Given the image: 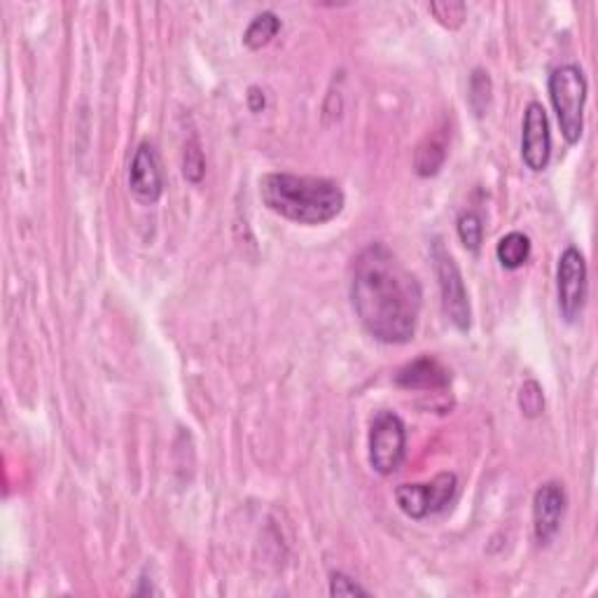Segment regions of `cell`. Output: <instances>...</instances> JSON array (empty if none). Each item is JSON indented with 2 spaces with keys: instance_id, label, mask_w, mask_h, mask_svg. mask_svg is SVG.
Returning <instances> with one entry per match:
<instances>
[{
  "instance_id": "cell-1",
  "label": "cell",
  "mask_w": 598,
  "mask_h": 598,
  "mask_svg": "<svg viewBox=\"0 0 598 598\" xmlns=\"http://www.w3.org/2000/svg\"><path fill=\"white\" fill-rule=\"evenodd\" d=\"M421 284L386 243H372L353 262L351 302L365 330L384 344L414 340Z\"/></svg>"
},
{
  "instance_id": "cell-2",
  "label": "cell",
  "mask_w": 598,
  "mask_h": 598,
  "mask_svg": "<svg viewBox=\"0 0 598 598\" xmlns=\"http://www.w3.org/2000/svg\"><path fill=\"white\" fill-rule=\"evenodd\" d=\"M259 199L276 215L299 224H325L344 211L342 187L328 178L267 174L259 178Z\"/></svg>"
},
{
  "instance_id": "cell-3",
  "label": "cell",
  "mask_w": 598,
  "mask_h": 598,
  "mask_svg": "<svg viewBox=\"0 0 598 598\" xmlns=\"http://www.w3.org/2000/svg\"><path fill=\"white\" fill-rule=\"evenodd\" d=\"M550 99L564 139L575 145L585 131V103H587V78L583 68L573 64L558 66L550 75Z\"/></svg>"
},
{
  "instance_id": "cell-4",
  "label": "cell",
  "mask_w": 598,
  "mask_h": 598,
  "mask_svg": "<svg viewBox=\"0 0 598 598\" xmlns=\"http://www.w3.org/2000/svg\"><path fill=\"white\" fill-rule=\"evenodd\" d=\"M433 259H435L438 286L442 295V309L449 321L456 325V330L467 332L473 323V311H470V297H467L465 280L456 265V259L446 253V248L440 241L433 243Z\"/></svg>"
},
{
  "instance_id": "cell-5",
  "label": "cell",
  "mask_w": 598,
  "mask_h": 598,
  "mask_svg": "<svg viewBox=\"0 0 598 598\" xmlns=\"http://www.w3.org/2000/svg\"><path fill=\"white\" fill-rule=\"evenodd\" d=\"M407 430L398 414L379 411L369 430V463L379 475H392L405 461Z\"/></svg>"
},
{
  "instance_id": "cell-6",
  "label": "cell",
  "mask_w": 598,
  "mask_h": 598,
  "mask_svg": "<svg viewBox=\"0 0 598 598\" xmlns=\"http://www.w3.org/2000/svg\"><path fill=\"white\" fill-rule=\"evenodd\" d=\"M458 491V479L454 473H442L428 484H402L396 489L398 508L409 519H425L449 508Z\"/></svg>"
},
{
  "instance_id": "cell-7",
  "label": "cell",
  "mask_w": 598,
  "mask_h": 598,
  "mask_svg": "<svg viewBox=\"0 0 598 598\" xmlns=\"http://www.w3.org/2000/svg\"><path fill=\"white\" fill-rule=\"evenodd\" d=\"M556 290H558V309L566 323H575L585 309L587 299V262L577 248H566L558 257L556 269Z\"/></svg>"
},
{
  "instance_id": "cell-8",
  "label": "cell",
  "mask_w": 598,
  "mask_h": 598,
  "mask_svg": "<svg viewBox=\"0 0 598 598\" xmlns=\"http://www.w3.org/2000/svg\"><path fill=\"white\" fill-rule=\"evenodd\" d=\"M521 157L531 171H545L552 157V134L547 112L540 103H531L523 112L521 126Z\"/></svg>"
},
{
  "instance_id": "cell-9",
  "label": "cell",
  "mask_w": 598,
  "mask_h": 598,
  "mask_svg": "<svg viewBox=\"0 0 598 598\" xmlns=\"http://www.w3.org/2000/svg\"><path fill=\"white\" fill-rule=\"evenodd\" d=\"M129 187L143 203H157L164 192V178L157 150L153 143H141L129 168Z\"/></svg>"
},
{
  "instance_id": "cell-10",
  "label": "cell",
  "mask_w": 598,
  "mask_h": 598,
  "mask_svg": "<svg viewBox=\"0 0 598 598\" xmlns=\"http://www.w3.org/2000/svg\"><path fill=\"white\" fill-rule=\"evenodd\" d=\"M564 512H566L564 486L556 481L542 484L533 498V531L540 545H550L556 538Z\"/></svg>"
},
{
  "instance_id": "cell-11",
  "label": "cell",
  "mask_w": 598,
  "mask_h": 598,
  "mask_svg": "<svg viewBox=\"0 0 598 598\" xmlns=\"http://www.w3.org/2000/svg\"><path fill=\"white\" fill-rule=\"evenodd\" d=\"M396 384L407 388V390H433V392H442L449 386H452V372H449L438 358H430V355H421V358L411 361L409 365H405Z\"/></svg>"
},
{
  "instance_id": "cell-12",
  "label": "cell",
  "mask_w": 598,
  "mask_h": 598,
  "mask_svg": "<svg viewBox=\"0 0 598 598\" xmlns=\"http://www.w3.org/2000/svg\"><path fill=\"white\" fill-rule=\"evenodd\" d=\"M496 255H498V262L505 269L514 272V269L523 267L529 262V257H531V239L527 234H521V232L505 234L498 241Z\"/></svg>"
},
{
  "instance_id": "cell-13",
  "label": "cell",
  "mask_w": 598,
  "mask_h": 598,
  "mask_svg": "<svg viewBox=\"0 0 598 598\" xmlns=\"http://www.w3.org/2000/svg\"><path fill=\"white\" fill-rule=\"evenodd\" d=\"M278 29H280V19L274 12H262L253 19L246 35H243V45H246L248 49L267 47L276 37Z\"/></svg>"
},
{
  "instance_id": "cell-14",
  "label": "cell",
  "mask_w": 598,
  "mask_h": 598,
  "mask_svg": "<svg viewBox=\"0 0 598 598\" xmlns=\"http://www.w3.org/2000/svg\"><path fill=\"white\" fill-rule=\"evenodd\" d=\"M446 159V145L442 139L433 136V139H425L419 150H417V157H414V164H417V174L423 176V178H430L435 176L442 164Z\"/></svg>"
},
{
  "instance_id": "cell-15",
  "label": "cell",
  "mask_w": 598,
  "mask_h": 598,
  "mask_svg": "<svg viewBox=\"0 0 598 598\" xmlns=\"http://www.w3.org/2000/svg\"><path fill=\"white\" fill-rule=\"evenodd\" d=\"M467 103L475 110L477 118H484L486 110L491 106V78L489 73L477 68L470 78V93H467Z\"/></svg>"
},
{
  "instance_id": "cell-16",
  "label": "cell",
  "mask_w": 598,
  "mask_h": 598,
  "mask_svg": "<svg viewBox=\"0 0 598 598\" xmlns=\"http://www.w3.org/2000/svg\"><path fill=\"white\" fill-rule=\"evenodd\" d=\"M456 228H458V236H461L463 246L470 253H477L481 246V239H484V224H481L479 215L473 211L461 213Z\"/></svg>"
},
{
  "instance_id": "cell-17",
  "label": "cell",
  "mask_w": 598,
  "mask_h": 598,
  "mask_svg": "<svg viewBox=\"0 0 598 598\" xmlns=\"http://www.w3.org/2000/svg\"><path fill=\"white\" fill-rule=\"evenodd\" d=\"M430 14L446 29H458L465 22L467 8L458 0H440V3H430Z\"/></svg>"
},
{
  "instance_id": "cell-18",
  "label": "cell",
  "mask_w": 598,
  "mask_h": 598,
  "mask_svg": "<svg viewBox=\"0 0 598 598\" xmlns=\"http://www.w3.org/2000/svg\"><path fill=\"white\" fill-rule=\"evenodd\" d=\"M519 407L527 417L535 419L542 409H545V396H542V388L538 381H527L519 390Z\"/></svg>"
},
{
  "instance_id": "cell-19",
  "label": "cell",
  "mask_w": 598,
  "mask_h": 598,
  "mask_svg": "<svg viewBox=\"0 0 598 598\" xmlns=\"http://www.w3.org/2000/svg\"><path fill=\"white\" fill-rule=\"evenodd\" d=\"M203 155H201V147L197 143V139L187 141L185 145V162H182V174L185 178L190 182H199L201 176H203Z\"/></svg>"
},
{
  "instance_id": "cell-20",
  "label": "cell",
  "mask_w": 598,
  "mask_h": 598,
  "mask_svg": "<svg viewBox=\"0 0 598 598\" xmlns=\"http://www.w3.org/2000/svg\"><path fill=\"white\" fill-rule=\"evenodd\" d=\"M330 594L332 596H367L369 591L365 587H361L355 579H351L344 573H332L330 577Z\"/></svg>"
},
{
  "instance_id": "cell-21",
  "label": "cell",
  "mask_w": 598,
  "mask_h": 598,
  "mask_svg": "<svg viewBox=\"0 0 598 598\" xmlns=\"http://www.w3.org/2000/svg\"><path fill=\"white\" fill-rule=\"evenodd\" d=\"M267 106V99H265V91H262L259 87H251L248 89V108L253 112H262V108Z\"/></svg>"
}]
</instances>
